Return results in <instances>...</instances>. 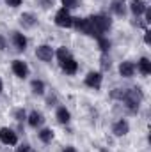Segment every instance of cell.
Returning <instances> with one entry per match:
<instances>
[{"instance_id": "cell-1", "label": "cell", "mask_w": 151, "mask_h": 152, "mask_svg": "<svg viewBox=\"0 0 151 152\" xmlns=\"http://www.w3.org/2000/svg\"><path fill=\"white\" fill-rule=\"evenodd\" d=\"M142 99H144V96H142V92H141V88H126V90H123V96H121V101L126 104V108L130 110V112H137L139 110V106H141V103H142Z\"/></svg>"}, {"instance_id": "cell-2", "label": "cell", "mask_w": 151, "mask_h": 152, "mask_svg": "<svg viewBox=\"0 0 151 152\" xmlns=\"http://www.w3.org/2000/svg\"><path fill=\"white\" fill-rule=\"evenodd\" d=\"M91 21H93V27H94V30H96L98 37H103V34H105V32H109V30H110V27H112L110 18H109V16H105V14L91 16Z\"/></svg>"}, {"instance_id": "cell-3", "label": "cell", "mask_w": 151, "mask_h": 152, "mask_svg": "<svg viewBox=\"0 0 151 152\" xmlns=\"http://www.w3.org/2000/svg\"><path fill=\"white\" fill-rule=\"evenodd\" d=\"M73 27H75L80 34H85V36L100 39L98 34H96V30H94V27H93L91 18H73Z\"/></svg>"}, {"instance_id": "cell-4", "label": "cell", "mask_w": 151, "mask_h": 152, "mask_svg": "<svg viewBox=\"0 0 151 152\" xmlns=\"http://www.w3.org/2000/svg\"><path fill=\"white\" fill-rule=\"evenodd\" d=\"M55 25H57V27H62V28L73 27V16L70 14L68 9L62 7V9L57 11V14H55Z\"/></svg>"}, {"instance_id": "cell-5", "label": "cell", "mask_w": 151, "mask_h": 152, "mask_svg": "<svg viewBox=\"0 0 151 152\" xmlns=\"http://www.w3.org/2000/svg\"><path fill=\"white\" fill-rule=\"evenodd\" d=\"M36 57H38L39 60H43V62H52V58L55 57V51L52 50V46L41 44V46H38V50H36Z\"/></svg>"}, {"instance_id": "cell-6", "label": "cell", "mask_w": 151, "mask_h": 152, "mask_svg": "<svg viewBox=\"0 0 151 152\" xmlns=\"http://www.w3.org/2000/svg\"><path fill=\"white\" fill-rule=\"evenodd\" d=\"M59 64H61V69H62L66 75H75L76 71H78V62H76L71 55H68L66 58H62Z\"/></svg>"}, {"instance_id": "cell-7", "label": "cell", "mask_w": 151, "mask_h": 152, "mask_svg": "<svg viewBox=\"0 0 151 152\" xmlns=\"http://www.w3.org/2000/svg\"><path fill=\"white\" fill-rule=\"evenodd\" d=\"M0 142L5 143V145H16L18 143V136L13 129L9 127H2L0 129Z\"/></svg>"}, {"instance_id": "cell-8", "label": "cell", "mask_w": 151, "mask_h": 152, "mask_svg": "<svg viewBox=\"0 0 151 152\" xmlns=\"http://www.w3.org/2000/svg\"><path fill=\"white\" fill-rule=\"evenodd\" d=\"M101 81H103V76H101V73H98V71H91V73H87V76H85V85L91 87V88H94V90H98L101 87Z\"/></svg>"}, {"instance_id": "cell-9", "label": "cell", "mask_w": 151, "mask_h": 152, "mask_svg": "<svg viewBox=\"0 0 151 152\" xmlns=\"http://www.w3.org/2000/svg\"><path fill=\"white\" fill-rule=\"evenodd\" d=\"M11 69H13V73L18 76V78H27L29 76V66L23 60H13Z\"/></svg>"}, {"instance_id": "cell-10", "label": "cell", "mask_w": 151, "mask_h": 152, "mask_svg": "<svg viewBox=\"0 0 151 152\" xmlns=\"http://www.w3.org/2000/svg\"><path fill=\"white\" fill-rule=\"evenodd\" d=\"M119 75L123 76V78H132V76L135 75V64L130 62V60L121 62L119 64Z\"/></svg>"}, {"instance_id": "cell-11", "label": "cell", "mask_w": 151, "mask_h": 152, "mask_svg": "<svg viewBox=\"0 0 151 152\" xmlns=\"http://www.w3.org/2000/svg\"><path fill=\"white\" fill-rule=\"evenodd\" d=\"M146 9H148V5H146L144 0H132V2H130V11H132L133 16H137V18L142 16Z\"/></svg>"}, {"instance_id": "cell-12", "label": "cell", "mask_w": 151, "mask_h": 152, "mask_svg": "<svg viewBox=\"0 0 151 152\" xmlns=\"http://www.w3.org/2000/svg\"><path fill=\"white\" fill-rule=\"evenodd\" d=\"M36 23H38V18H36L32 12H23V14L20 16V25H21L23 28H32Z\"/></svg>"}, {"instance_id": "cell-13", "label": "cell", "mask_w": 151, "mask_h": 152, "mask_svg": "<svg viewBox=\"0 0 151 152\" xmlns=\"http://www.w3.org/2000/svg\"><path fill=\"white\" fill-rule=\"evenodd\" d=\"M13 42H14V48L18 51H25V48H27V37L21 32H13Z\"/></svg>"}, {"instance_id": "cell-14", "label": "cell", "mask_w": 151, "mask_h": 152, "mask_svg": "<svg viewBox=\"0 0 151 152\" xmlns=\"http://www.w3.org/2000/svg\"><path fill=\"white\" fill-rule=\"evenodd\" d=\"M128 131H130V126H128L126 120H117V122L114 124V127H112V133L115 134V136H124Z\"/></svg>"}, {"instance_id": "cell-15", "label": "cell", "mask_w": 151, "mask_h": 152, "mask_svg": "<svg viewBox=\"0 0 151 152\" xmlns=\"http://www.w3.org/2000/svg\"><path fill=\"white\" fill-rule=\"evenodd\" d=\"M114 14L117 16H124L126 14V2L124 0H112V5H110Z\"/></svg>"}, {"instance_id": "cell-16", "label": "cell", "mask_w": 151, "mask_h": 152, "mask_svg": "<svg viewBox=\"0 0 151 152\" xmlns=\"http://www.w3.org/2000/svg\"><path fill=\"white\" fill-rule=\"evenodd\" d=\"M137 67H139V71L142 73L144 76H148L151 73V62L150 58H146V57H142L141 60H139V64H137Z\"/></svg>"}, {"instance_id": "cell-17", "label": "cell", "mask_w": 151, "mask_h": 152, "mask_svg": "<svg viewBox=\"0 0 151 152\" xmlns=\"http://www.w3.org/2000/svg\"><path fill=\"white\" fill-rule=\"evenodd\" d=\"M55 117H57V120H59L61 124H68V122H70V118H71L70 112H68V110H66L64 106L57 108V113H55Z\"/></svg>"}, {"instance_id": "cell-18", "label": "cell", "mask_w": 151, "mask_h": 152, "mask_svg": "<svg viewBox=\"0 0 151 152\" xmlns=\"http://www.w3.org/2000/svg\"><path fill=\"white\" fill-rule=\"evenodd\" d=\"M29 124L32 126V127H38L43 124V115L39 113V112H32V113L29 115Z\"/></svg>"}, {"instance_id": "cell-19", "label": "cell", "mask_w": 151, "mask_h": 152, "mask_svg": "<svg viewBox=\"0 0 151 152\" xmlns=\"http://www.w3.org/2000/svg\"><path fill=\"white\" fill-rule=\"evenodd\" d=\"M39 140H41L43 143H50V142L53 140V131H52V129H41V131H39Z\"/></svg>"}, {"instance_id": "cell-20", "label": "cell", "mask_w": 151, "mask_h": 152, "mask_svg": "<svg viewBox=\"0 0 151 152\" xmlns=\"http://www.w3.org/2000/svg\"><path fill=\"white\" fill-rule=\"evenodd\" d=\"M30 87H32V92H34V94H38V96L44 94V83H43L41 80H34V81L30 83Z\"/></svg>"}, {"instance_id": "cell-21", "label": "cell", "mask_w": 151, "mask_h": 152, "mask_svg": "<svg viewBox=\"0 0 151 152\" xmlns=\"http://www.w3.org/2000/svg\"><path fill=\"white\" fill-rule=\"evenodd\" d=\"M96 41H98V46H100V50H101L103 53H107V51L110 50V41L105 37V36H103V37H100V39H96Z\"/></svg>"}, {"instance_id": "cell-22", "label": "cell", "mask_w": 151, "mask_h": 152, "mask_svg": "<svg viewBox=\"0 0 151 152\" xmlns=\"http://www.w3.org/2000/svg\"><path fill=\"white\" fill-rule=\"evenodd\" d=\"M68 55H70V51H68V48H66V46H61V48L57 50V53H55V57L59 58V62H61L62 58H66Z\"/></svg>"}, {"instance_id": "cell-23", "label": "cell", "mask_w": 151, "mask_h": 152, "mask_svg": "<svg viewBox=\"0 0 151 152\" xmlns=\"http://www.w3.org/2000/svg\"><path fill=\"white\" fill-rule=\"evenodd\" d=\"M80 4V0H62V5H64V9H73Z\"/></svg>"}, {"instance_id": "cell-24", "label": "cell", "mask_w": 151, "mask_h": 152, "mask_svg": "<svg viewBox=\"0 0 151 152\" xmlns=\"http://www.w3.org/2000/svg\"><path fill=\"white\" fill-rule=\"evenodd\" d=\"M14 118H16V120H23V118H25V110H23V108H18V110L14 112Z\"/></svg>"}, {"instance_id": "cell-25", "label": "cell", "mask_w": 151, "mask_h": 152, "mask_svg": "<svg viewBox=\"0 0 151 152\" xmlns=\"http://www.w3.org/2000/svg\"><path fill=\"white\" fill-rule=\"evenodd\" d=\"M5 4L9 7H20L21 5V0H5Z\"/></svg>"}, {"instance_id": "cell-26", "label": "cell", "mask_w": 151, "mask_h": 152, "mask_svg": "<svg viewBox=\"0 0 151 152\" xmlns=\"http://www.w3.org/2000/svg\"><path fill=\"white\" fill-rule=\"evenodd\" d=\"M16 152H32V149H30V145H20L18 149H16Z\"/></svg>"}, {"instance_id": "cell-27", "label": "cell", "mask_w": 151, "mask_h": 152, "mask_svg": "<svg viewBox=\"0 0 151 152\" xmlns=\"http://www.w3.org/2000/svg\"><path fill=\"white\" fill-rule=\"evenodd\" d=\"M110 67V60H107V57H103L101 58V69L105 71V69H109Z\"/></svg>"}, {"instance_id": "cell-28", "label": "cell", "mask_w": 151, "mask_h": 152, "mask_svg": "<svg viewBox=\"0 0 151 152\" xmlns=\"http://www.w3.org/2000/svg\"><path fill=\"white\" fill-rule=\"evenodd\" d=\"M5 46H7L5 39H4V36H0V51H4V50H5Z\"/></svg>"}, {"instance_id": "cell-29", "label": "cell", "mask_w": 151, "mask_h": 152, "mask_svg": "<svg viewBox=\"0 0 151 152\" xmlns=\"http://www.w3.org/2000/svg\"><path fill=\"white\" fill-rule=\"evenodd\" d=\"M62 152H76V149H75V147H71V145H68V147H64V149H62Z\"/></svg>"}, {"instance_id": "cell-30", "label": "cell", "mask_w": 151, "mask_h": 152, "mask_svg": "<svg viewBox=\"0 0 151 152\" xmlns=\"http://www.w3.org/2000/svg\"><path fill=\"white\" fill-rule=\"evenodd\" d=\"M144 41H146V44L151 42V37H150V32H148V30H146V34H144Z\"/></svg>"}, {"instance_id": "cell-31", "label": "cell", "mask_w": 151, "mask_h": 152, "mask_svg": "<svg viewBox=\"0 0 151 152\" xmlns=\"http://www.w3.org/2000/svg\"><path fill=\"white\" fill-rule=\"evenodd\" d=\"M41 2H43V7H44V9L52 5V2H50V0H41Z\"/></svg>"}, {"instance_id": "cell-32", "label": "cell", "mask_w": 151, "mask_h": 152, "mask_svg": "<svg viewBox=\"0 0 151 152\" xmlns=\"http://www.w3.org/2000/svg\"><path fill=\"white\" fill-rule=\"evenodd\" d=\"M4 90V83H2V80H0V92Z\"/></svg>"}]
</instances>
